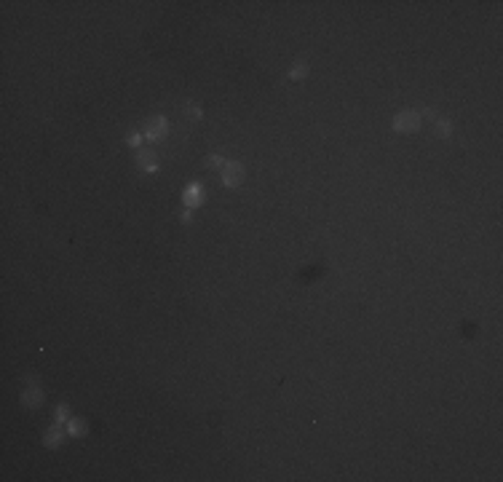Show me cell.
<instances>
[{
	"instance_id": "9",
	"label": "cell",
	"mask_w": 503,
	"mask_h": 482,
	"mask_svg": "<svg viewBox=\"0 0 503 482\" xmlns=\"http://www.w3.org/2000/svg\"><path fill=\"white\" fill-rule=\"evenodd\" d=\"M67 434H70V437H83V434H86V423H83V421H78V418H70V423H67Z\"/></svg>"
},
{
	"instance_id": "5",
	"label": "cell",
	"mask_w": 503,
	"mask_h": 482,
	"mask_svg": "<svg viewBox=\"0 0 503 482\" xmlns=\"http://www.w3.org/2000/svg\"><path fill=\"white\" fill-rule=\"evenodd\" d=\"M62 423H54V426L46 431V437H43V445L46 448H59V442H62Z\"/></svg>"
},
{
	"instance_id": "4",
	"label": "cell",
	"mask_w": 503,
	"mask_h": 482,
	"mask_svg": "<svg viewBox=\"0 0 503 482\" xmlns=\"http://www.w3.org/2000/svg\"><path fill=\"white\" fill-rule=\"evenodd\" d=\"M21 405H25V407H40L43 405V391H40V386H30V389H25V391H21Z\"/></svg>"
},
{
	"instance_id": "14",
	"label": "cell",
	"mask_w": 503,
	"mask_h": 482,
	"mask_svg": "<svg viewBox=\"0 0 503 482\" xmlns=\"http://www.w3.org/2000/svg\"><path fill=\"white\" fill-rule=\"evenodd\" d=\"M206 163H209V166H214V169H222V166H225V161H222L220 156H209Z\"/></svg>"
},
{
	"instance_id": "6",
	"label": "cell",
	"mask_w": 503,
	"mask_h": 482,
	"mask_svg": "<svg viewBox=\"0 0 503 482\" xmlns=\"http://www.w3.org/2000/svg\"><path fill=\"white\" fill-rule=\"evenodd\" d=\"M137 163H139L142 169H147V172H156V166H158V163H156V153H153V150H139Z\"/></svg>"
},
{
	"instance_id": "11",
	"label": "cell",
	"mask_w": 503,
	"mask_h": 482,
	"mask_svg": "<svg viewBox=\"0 0 503 482\" xmlns=\"http://www.w3.org/2000/svg\"><path fill=\"white\" fill-rule=\"evenodd\" d=\"M142 139H145V134L132 132V134H128V145H132V148H139V145H142Z\"/></svg>"
},
{
	"instance_id": "7",
	"label": "cell",
	"mask_w": 503,
	"mask_h": 482,
	"mask_svg": "<svg viewBox=\"0 0 503 482\" xmlns=\"http://www.w3.org/2000/svg\"><path fill=\"white\" fill-rule=\"evenodd\" d=\"M201 185H190V187H185V204H188L190 209L193 206H201Z\"/></svg>"
},
{
	"instance_id": "12",
	"label": "cell",
	"mask_w": 503,
	"mask_h": 482,
	"mask_svg": "<svg viewBox=\"0 0 503 482\" xmlns=\"http://www.w3.org/2000/svg\"><path fill=\"white\" fill-rule=\"evenodd\" d=\"M185 110H188L190 113V118H201V108H198V104H185Z\"/></svg>"
},
{
	"instance_id": "1",
	"label": "cell",
	"mask_w": 503,
	"mask_h": 482,
	"mask_svg": "<svg viewBox=\"0 0 503 482\" xmlns=\"http://www.w3.org/2000/svg\"><path fill=\"white\" fill-rule=\"evenodd\" d=\"M420 123H423V118H420V113H418V110H402V113L393 118V129H396V132H402V134H407V132H418Z\"/></svg>"
},
{
	"instance_id": "10",
	"label": "cell",
	"mask_w": 503,
	"mask_h": 482,
	"mask_svg": "<svg viewBox=\"0 0 503 482\" xmlns=\"http://www.w3.org/2000/svg\"><path fill=\"white\" fill-rule=\"evenodd\" d=\"M305 73H308V67H305V65H295V67L289 70V78H292V80H297V78H305Z\"/></svg>"
},
{
	"instance_id": "3",
	"label": "cell",
	"mask_w": 503,
	"mask_h": 482,
	"mask_svg": "<svg viewBox=\"0 0 503 482\" xmlns=\"http://www.w3.org/2000/svg\"><path fill=\"white\" fill-rule=\"evenodd\" d=\"M166 132H169V121L161 118V115H156V118H150L147 126H145V139H147V142H156V139H161Z\"/></svg>"
},
{
	"instance_id": "13",
	"label": "cell",
	"mask_w": 503,
	"mask_h": 482,
	"mask_svg": "<svg viewBox=\"0 0 503 482\" xmlns=\"http://www.w3.org/2000/svg\"><path fill=\"white\" fill-rule=\"evenodd\" d=\"M54 421H56V423H64V421H67V407H64V405H62V407H56Z\"/></svg>"
},
{
	"instance_id": "8",
	"label": "cell",
	"mask_w": 503,
	"mask_h": 482,
	"mask_svg": "<svg viewBox=\"0 0 503 482\" xmlns=\"http://www.w3.org/2000/svg\"><path fill=\"white\" fill-rule=\"evenodd\" d=\"M450 132H452V123H450V121H444V118H434V134H436L439 139H447V137H450Z\"/></svg>"
},
{
	"instance_id": "2",
	"label": "cell",
	"mask_w": 503,
	"mask_h": 482,
	"mask_svg": "<svg viewBox=\"0 0 503 482\" xmlns=\"http://www.w3.org/2000/svg\"><path fill=\"white\" fill-rule=\"evenodd\" d=\"M220 177H222V185L225 187H238L241 180H244V166L238 161H225V166L220 169Z\"/></svg>"
}]
</instances>
